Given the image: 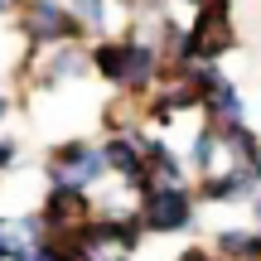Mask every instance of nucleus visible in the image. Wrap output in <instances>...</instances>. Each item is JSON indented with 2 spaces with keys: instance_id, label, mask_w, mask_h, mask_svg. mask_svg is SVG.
<instances>
[{
  "instance_id": "2eb2a0df",
  "label": "nucleus",
  "mask_w": 261,
  "mask_h": 261,
  "mask_svg": "<svg viewBox=\"0 0 261 261\" xmlns=\"http://www.w3.org/2000/svg\"><path fill=\"white\" fill-rule=\"evenodd\" d=\"M179 261H218V256H213V252H203V247H189Z\"/></svg>"
},
{
  "instance_id": "ddd939ff",
  "label": "nucleus",
  "mask_w": 261,
  "mask_h": 261,
  "mask_svg": "<svg viewBox=\"0 0 261 261\" xmlns=\"http://www.w3.org/2000/svg\"><path fill=\"white\" fill-rule=\"evenodd\" d=\"M218 145H223V130L203 126V130H198V136H194V150H189V165L208 169V165H213V155H218Z\"/></svg>"
},
{
  "instance_id": "a211bd4d",
  "label": "nucleus",
  "mask_w": 261,
  "mask_h": 261,
  "mask_svg": "<svg viewBox=\"0 0 261 261\" xmlns=\"http://www.w3.org/2000/svg\"><path fill=\"white\" fill-rule=\"evenodd\" d=\"M5 112H10V102H5V97H0V116H5Z\"/></svg>"
},
{
  "instance_id": "1a4fd4ad",
  "label": "nucleus",
  "mask_w": 261,
  "mask_h": 261,
  "mask_svg": "<svg viewBox=\"0 0 261 261\" xmlns=\"http://www.w3.org/2000/svg\"><path fill=\"white\" fill-rule=\"evenodd\" d=\"M160 68V54L145 44V39H121V87H145Z\"/></svg>"
},
{
  "instance_id": "423d86ee",
  "label": "nucleus",
  "mask_w": 261,
  "mask_h": 261,
  "mask_svg": "<svg viewBox=\"0 0 261 261\" xmlns=\"http://www.w3.org/2000/svg\"><path fill=\"white\" fill-rule=\"evenodd\" d=\"M102 160H107V169H116V174L126 179V184H136V189H145V150L136 145L130 136H112L102 145Z\"/></svg>"
},
{
  "instance_id": "9d476101",
  "label": "nucleus",
  "mask_w": 261,
  "mask_h": 261,
  "mask_svg": "<svg viewBox=\"0 0 261 261\" xmlns=\"http://www.w3.org/2000/svg\"><path fill=\"white\" fill-rule=\"evenodd\" d=\"M223 150H227V160H232V165H242V169H261V140H256L247 126L223 130Z\"/></svg>"
},
{
  "instance_id": "6e6552de",
  "label": "nucleus",
  "mask_w": 261,
  "mask_h": 261,
  "mask_svg": "<svg viewBox=\"0 0 261 261\" xmlns=\"http://www.w3.org/2000/svg\"><path fill=\"white\" fill-rule=\"evenodd\" d=\"M83 213H87V194H73V189H48L44 194V223L54 232L83 227Z\"/></svg>"
},
{
  "instance_id": "0eeeda50",
  "label": "nucleus",
  "mask_w": 261,
  "mask_h": 261,
  "mask_svg": "<svg viewBox=\"0 0 261 261\" xmlns=\"http://www.w3.org/2000/svg\"><path fill=\"white\" fill-rule=\"evenodd\" d=\"M198 107L208 112V126L213 130H232V126H242V116H247V102H242V92H237L232 83H218L208 97H198Z\"/></svg>"
},
{
  "instance_id": "20e7f679",
  "label": "nucleus",
  "mask_w": 261,
  "mask_h": 261,
  "mask_svg": "<svg viewBox=\"0 0 261 261\" xmlns=\"http://www.w3.org/2000/svg\"><path fill=\"white\" fill-rule=\"evenodd\" d=\"M24 34L34 39V44H73L77 19L68 15L63 5H34L29 19H24Z\"/></svg>"
},
{
  "instance_id": "f257e3e1",
  "label": "nucleus",
  "mask_w": 261,
  "mask_h": 261,
  "mask_svg": "<svg viewBox=\"0 0 261 261\" xmlns=\"http://www.w3.org/2000/svg\"><path fill=\"white\" fill-rule=\"evenodd\" d=\"M140 223L155 227V232H184L194 223V194L184 184H150L145 189V208H140Z\"/></svg>"
},
{
  "instance_id": "4468645a",
  "label": "nucleus",
  "mask_w": 261,
  "mask_h": 261,
  "mask_svg": "<svg viewBox=\"0 0 261 261\" xmlns=\"http://www.w3.org/2000/svg\"><path fill=\"white\" fill-rule=\"evenodd\" d=\"M15 165V140H0V169Z\"/></svg>"
},
{
  "instance_id": "f8f14e48",
  "label": "nucleus",
  "mask_w": 261,
  "mask_h": 261,
  "mask_svg": "<svg viewBox=\"0 0 261 261\" xmlns=\"http://www.w3.org/2000/svg\"><path fill=\"white\" fill-rule=\"evenodd\" d=\"M223 256H237V261H261V237L256 232H223L218 237Z\"/></svg>"
},
{
  "instance_id": "dca6fc26",
  "label": "nucleus",
  "mask_w": 261,
  "mask_h": 261,
  "mask_svg": "<svg viewBox=\"0 0 261 261\" xmlns=\"http://www.w3.org/2000/svg\"><path fill=\"white\" fill-rule=\"evenodd\" d=\"M189 5H198V10H208V5H213V0H189Z\"/></svg>"
},
{
  "instance_id": "6ab92c4d",
  "label": "nucleus",
  "mask_w": 261,
  "mask_h": 261,
  "mask_svg": "<svg viewBox=\"0 0 261 261\" xmlns=\"http://www.w3.org/2000/svg\"><path fill=\"white\" fill-rule=\"evenodd\" d=\"M252 203H256V218H261V194H256V198H252Z\"/></svg>"
},
{
  "instance_id": "7ed1b4c3",
  "label": "nucleus",
  "mask_w": 261,
  "mask_h": 261,
  "mask_svg": "<svg viewBox=\"0 0 261 261\" xmlns=\"http://www.w3.org/2000/svg\"><path fill=\"white\" fill-rule=\"evenodd\" d=\"M223 48H232V10H227V0H213L208 10H198V24L189 29V58H218Z\"/></svg>"
},
{
  "instance_id": "39448f33",
  "label": "nucleus",
  "mask_w": 261,
  "mask_h": 261,
  "mask_svg": "<svg viewBox=\"0 0 261 261\" xmlns=\"http://www.w3.org/2000/svg\"><path fill=\"white\" fill-rule=\"evenodd\" d=\"M256 194H261V169L242 165H232L218 179H203V189H198V198H208V203H232V198H256Z\"/></svg>"
},
{
  "instance_id": "9b49d317",
  "label": "nucleus",
  "mask_w": 261,
  "mask_h": 261,
  "mask_svg": "<svg viewBox=\"0 0 261 261\" xmlns=\"http://www.w3.org/2000/svg\"><path fill=\"white\" fill-rule=\"evenodd\" d=\"M87 68H92V54H83V48H73V44H63L54 58H48V68H44V77L48 83H63V77H83Z\"/></svg>"
},
{
  "instance_id": "f3484780",
  "label": "nucleus",
  "mask_w": 261,
  "mask_h": 261,
  "mask_svg": "<svg viewBox=\"0 0 261 261\" xmlns=\"http://www.w3.org/2000/svg\"><path fill=\"white\" fill-rule=\"evenodd\" d=\"M5 10H15V0H0V15H5Z\"/></svg>"
},
{
  "instance_id": "f03ea898",
  "label": "nucleus",
  "mask_w": 261,
  "mask_h": 261,
  "mask_svg": "<svg viewBox=\"0 0 261 261\" xmlns=\"http://www.w3.org/2000/svg\"><path fill=\"white\" fill-rule=\"evenodd\" d=\"M102 169H107L102 150H97V145H83V140L58 145L54 155H48V179H54V189H73V194H83Z\"/></svg>"
}]
</instances>
